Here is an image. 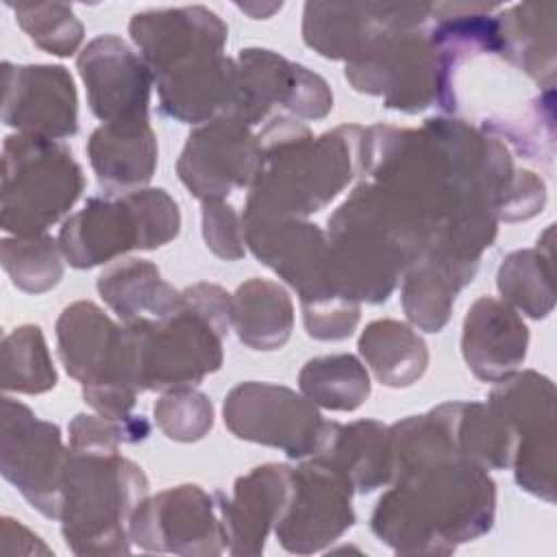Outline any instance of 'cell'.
Listing matches in <instances>:
<instances>
[{"label": "cell", "mask_w": 557, "mask_h": 557, "mask_svg": "<svg viewBox=\"0 0 557 557\" xmlns=\"http://www.w3.org/2000/svg\"><path fill=\"white\" fill-rule=\"evenodd\" d=\"M396 485L379 500L372 531L398 553H453L492 529L494 483L457 446L450 407L392 426Z\"/></svg>", "instance_id": "cell-1"}, {"label": "cell", "mask_w": 557, "mask_h": 557, "mask_svg": "<svg viewBox=\"0 0 557 557\" xmlns=\"http://www.w3.org/2000/svg\"><path fill=\"white\" fill-rule=\"evenodd\" d=\"M359 126L313 137L307 126L272 120L259 135L261 168L244 215L305 218L329 205L359 174Z\"/></svg>", "instance_id": "cell-2"}, {"label": "cell", "mask_w": 557, "mask_h": 557, "mask_svg": "<svg viewBox=\"0 0 557 557\" xmlns=\"http://www.w3.org/2000/svg\"><path fill=\"white\" fill-rule=\"evenodd\" d=\"M233 322V298L209 283L181 292L165 318L126 322L141 389H176L198 383L222 363V337Z\"/></svg>", "instance_id": "cell-3"}, {"label": "cell", "mask_w": 557, "mask_h": 557, "mask_svg": "<svg viewBox=\"0 0 557 557\" xmlns=\"http://www.w3.org/2000/svg\"><path fill=\"white\" fill-rule=\"evenodd\" d=\"M148 492L139 466L117 453H74L63 481V537L76 555L128 553V524Z\"/></svg>", "instance_id": "cell-4"}, {"label": "cell", "mask_w": 557, "mask_h": 557, "mask_svg": "<svg viewBox=\"0 0 557 557\" xmlns=\"http://www.w3.org/2000/svg\"><path fill=\"white\" fill-rule=\"evenodd\" d=\"M59 355L70 376L83 383L85 400L113 420H131L137 381L135 346L128 326H117L94 302L65 307L57 322Z\"/></svg>", "instance_id": "cell-5"}, {"label": "cell", "mask_w": 557, "mask_h": 557, "mask_svg": "<svg viewBox=\"0 0 557 557\" xmlns=\"http://www.w3.org/2000/svg\"><path fill=\"white\" fill-rule=\"evenodd\" d=\"M176 202L163 189L91 198L65 220L59 246L76 268H91L131 248H157L178 235Z\"/></svg>", "instance_id": "cell-6"}, {"label": "cell", "mask_w": 557, "mask_h": 557, "mask_svg": "<svg viewBox=\"0 0 557 557\" xmlns=\"http://www.w3.org/2000/svg\"><path fill=\"white\" fill-rule=\"evenodd\" d=\"M83 172L54 139L11 135L2 159V228L20 237L41 235L81 196Z\"/></svg>", "instance_id": "cell-7"}, {"label": "cell", "mask_w": 557, "mask_h": 557, "mask_svg": "<svg viewBox=\"0 0 557 557\" xmlns=\"http://www.w3.org/2000/svg\"><path fill=\"white\" fill-rule=\"evenodd\" d=\"M224 422L237 437L281 448L289 457L320 455L335 429L307 396L255 381L228 392Z\"/></svg>", "instance_id": "cell-8"}, {"label": "cell", "mask_w": 557, "mask_h": 557, "mask_svg": "<svg viewBox=\"0 0 557 557\" xmlns=\"http://www.w3.org/2000/svg\"><path fill=\"white\" fill-rule=\"evenodd\" d=\"M70 450L61 431L39 420L26 405L4 396L0 418V470L24 498L48 518L61 516Z\"/></svg>", "instance_id": "cell-9"}, {"label": "cell", "mask_w": 557, "mask_h": 557, "mask_svg": "<svg viewBox=\"0 0 557 557\" xmlns=\"http://www.w3.org/2000/svg\"><path fill=\"white\" fill-rule=\"evenodd\" d=\"M346 78L357 91L376 94L407 113L422 111L440 96V57L431 30L409 28L389 35L368 54L348 61Z\"/></svg>", "instance_id": "cell-10"}, {"label": "cell", "mask_w": 557, "mask_h": 557, "mask_svg": "<svg viewBox=\"0 0 557 557\" xmlns=\"http://www.w3.org/2000/svg\"><path fill=\"white\" fill-rule=\"evenodd\" d=\"M128 537L146 550L181 555H218L228 546L220 500L198 485H178L141 500L135 509Z\"/></svg>", "instance_id": "cell-11"}, {"label": "cell", "mask_w": 557, "mask_h": 557, "mask_svg": "<svg viewBox=\"0 0 557 557\" xmlns=\"http://www.w3.org/2000/svg\"><path fill=\"white\" fill-rule=\"evenodd\" d=\"M553 383L537 372L507 376L487 405L516 431V479L527 492L553 500Z\"/></svg>", "instance_id": "cell-12"}, {"label": "cell", "mask_w": 557, "mask_h": 557, "mask_svg": "<svg viewBox=\"0 0 557 557\" xmlns=\"http://www.w3.org/2000/svg\"><path fill=\"white\" fill-rule=\"evenodd\" d=\"M176 168L196 198L220 200L233 187L255 183L261 168V144L246 122L222 115L189 135Z\"/></svg>", "instance_id": "cell-13"}, {"label": "cell", "mask_w": 557, "mask_h": 557, "mask_svg": "<svg viewBox=\"0 0 557 557\" xmlns=\"http://www.w3.org/2000/svg\"><path fill=\"white\" fill-rule=\"evenodd\" d=\"M352 485L329 461L313 457L294 470L292 500L276 524L281 544L292 553H313L352 527Z\"/></svg>", "instance_id": "cell-14"}, {"label": "cell", "mask_w": 557, "mask_h": 557, "mask_svg": "<svg viewBox=\"0 0 557 557\" xmlns=\"http://www.w3.org/2000/svg\"><path fill=\"white\" fill-rule=\"evenodd\" d=\"M431 4H324L305 7V41L329 59H359L389 35L420 28Z\"/></svg>", "instance_id": "cell-15"}, {"label": "cell", "mask_w": 557, "mask_h": 557, "mask_svg": "<svg viewBox=\"0 0 557 557\" xmlns=\"http://www.w3.org/2000/svg\"><path fill=\"white\" fill-rule=\"evenodd\" d=\"M237 74L239 87L233 115L248 126L259 124L274 104L309 120L324 117L333 109L329 85L318 74L270 50H242Z\"/></svg>", "instance_id": "cell-16"}, {"label": "cell", "mask_w": 557, "mask_h": 557, "mask_svg": "<svg viewBox=\"0 0 557 557\" xmlns=\"http://www.w3.org/2000/svg\"><path fill=\"white\" fill-rule=\"evenodd\" d=\"M2 120L24 135L61 139L74 135L76 89L61 65H2Z\"/></svg>", "instance_id": "cell-17"}, {"label": "cell", "mask_w": 557, "mask_h": 557, "mask_svg": "<svg viewBox=\"0 0 557 557\" xmlns=\"http://www.w3.org/2000/svg\"><path fill=\"white\" fill-rule=\"evenodd\" d=\"M91 111L102 122L146 120L152 72L120 37L102 35L78 57Z\"/></svg>", "instance_id": "cell-18"}, {"label": "cell", "mask_w": 557, "mask_h": 557, "mask_svg": "<svg viewBox=\"0 0 557 557\" xmlns=\"http://www.w3.org/2000/svg\"><path fill=\"white\" fill-rule=\"evenodd\" d=\"M131 35L154 76L191 59L220 54L226 41L222 20L202 7L139 13L131 20Z\"/></svg>", "instance_id": "cell-19"}, {"label": "cell", "mask_w": 557, "mask_h": 557, "mask_svg": "<svg viewBox=\"0 0 557 557\" xmlns=\"http://www.w3.org/2000/svg\"><path fill=\"white\" fill-rule=\"evenodd\" d=\"M294 490V470L278 463L255 468L237 479L233 498H220V511L233 555H259L268 531L283 518Z\"/></svg>", "instance_id": "cell-20"}, {"label": "cell", "mask_w": 557, "mask_h": 557, "mask_svg": "<svg viewBox=\"0 0 557 557\" xmlns=\"http://www.w3.org/2000/svg\"><path fill=\"white\" fill-rule=\"evenodd\" d=\"M161 109L181 122H211L233 115L237 107L239 74L222 54L191 59L157 76Z\"/></svg>", "instance_id": "cell-21"}, {"label": "cell", "mask_w": 557, "mask_h": 557, "mask_svg": "<svg viewBox=\"0 0 557 557\" xmlns=\"http://www.w3.org/2000/svg\"><path fill=\"white\" fill-rule=\"evenodd\" d=\"M529 333L522 318L505 302L479 298L463 322V357L483 381L507 379L527 355Z\"/></svg>", "instance_id": "cell-22"}, {"label": "cell", "mask_w": 557, "mask_h": 557, "mask_svg": "<svg viewBox=\"0 0 557 557\" xmlns=\"http://www.w3.org/2000/svg\"><path fill=\"white\" fill-rule=\"evenodd\" d=\"M87 152L98 181L107 187L144 185L157 165V141L148 117L102 124L94 131Z\"/></svg>", "instance_id": "cell-23"}, {"label": "cell", "mask_w": 557, "mask_h": 557, "mask_svg": "<svg viewBox=\"0 0 557 557\" xmlns=\"http://www.w3.org/2000/svg\"><path fill=\"white\" fill-rule=\"evenodd\" d=\"M320 457L335 466L357 492H372L394 476L392 429L374 420L352 422L335 429Z\"/></svg>", "instance_id": "cell-24"}, {"label": "cell", "mask_w": 557, "mask_h": 557, "mask_svg": "<svg viewBox=\"0 0 557 557\" xmlns=\"http://www.w3.org/2000/svg\"><path fill=\"white\" fill-rule=\"evenodd\" d=\"M474 263H463L440 252H422L409 263L403 285V307L407 318L422 331L437 333L455 302V294L472 281Z\"/></svg>", "instance_id": "cell-25"}, {"label": "cell", "mask_w": 557, "mask_h": 557, "mask_svg": "<svg viewBox=\"0 0 557 557\" xmlns=\"http://www.w3.org/2000/svg\"><path fill=\"white\" fill-rule=\"evenodd\" d=\"M98 292L124 320L165 318L181 302V292L168 285L159 270L144 259H126L111 265L98 278Z\"/></svg>", "instance_id": "cell-26"}, {"label": "cell", "mask_w": 557, "mask_h": 557, "mask_svg": "<svg viewBox=\"0 0 557 557\" xmlns=\"http://www.w3.org/2000/svg\"><path fill=\"white\" fill-rule=\"evenodd\" d=\"M233 324L246 346L255 350L281 348L294 326L292 300L278 283L252 278L233 296Z\"/></svg>", "instance_id": "cell-27"}, {"label": "cell", "mask_w": 557, "mask_h": 557, "mask_svg": "<svg viewBox=\"0 0 557 557\" xmlns=\"http://www.w3.org/2000/svg\"><path fill=\"white\" fill-rule=\"evenodd\" d=\"M359 350L376 379L389 387L416 383L429 363L424 339L396 320L372 322L359 339Z\"/></svg>", "instance_id": "cell-28"}, {"label": "cell", "mask_w": 557, "mask_h": 557, "mask_svg": "<svg viewBox=\"0 0 557 557\" xmlns=\"http://www.w3.org/2000/svg\"><path fill=\"white\" fill-rule=\"evenodd\" d=\"M302 394L324 409L352 411L370 396V376L352 355L318 357L305 363L298 376Z\"/></svg>", "instance_id": "cell-29"}, {"label": "cell", "mask_w": 557, "mask_h": 557, "mask_svg": "<svg viewBox=\"0 0 557 557\" xmlns=\"http://www.w3.org/2000/svg\"><path fill=\"white\" fill-rule=\"evenodd\" d=\"M57 383L46 339L39 326L24 324L2 339V387L7 392L39 394Z\"/></svg>", "instance_id": "cell-30"}, {"label": "cell", "mask_w": 557, "mask_h": 557, "mask_svg": "<svg viewBox=\"0 0 557 557\" xmlns=\"http://www.w3.org/2000/svg\"><path fill=\"white\" fill-rule=\"evenodd\" d=\"M498 289L503 298L518 305L531 318L548 315L553 309L550 255L540 250L509 255L498 270Z\"/></svg>", "instance_id": "cell-31"}, {"label": "cell", "mask_w": 557, "mask_h": 557, "mask_svg": "<svg viewBox=\"0 0 557 557\" xmlns=\"http://www.w3.org/2000/svg\"><path fill=\"white\" fill-rule=\"evenodd\" d=\"M61 252V246L48 235H15L2 242V265L15 287L41 294L63 276Z\"/></svg>", "instance_id": "cell-32"}, {"label": "cell", "mask_w": 557, "mask_h": 557, "mask_svg": "<svg viewBox=\"0 0 557 557\" xmlns=\"http://www.w3.org/2000/svg\"><path fill=\"white\" fill-rule=\"evenodd\" d=\"M15 11L17 24L28 37L50 54L67 57L83 39V24L74 11L61 2H37V4H9Z\"/></svg>", "instance_id": "cell-33"}, {"label": "cell", "mask_w": 557, "mask_h": 557, "mask_svg": "<svg viewBox=\"0 0 557 557\" xmlns=\"http://www.w3.org/2000/svg\"><path fill=\"white\" fill-rule=\"evenodd\" d=\"M159 429L176 442H196L213 424V407L209 398L189 387H176L154 405Z\"/></svg>", "instance_id": "cell-34"}, {"label": "cell", "mask_w": 557, "mask_h": 557, "mask_svg": "<svg viewBox=\"0 0 557 557\" xmlns=\"http://www.w3.org/2000/svg\"><path fill=\"white\" fill-rule=\"evenodd\" d=\"M202 233L207 246L222 259L244 257V220L231 205L220 200L205 202Z\"/></svg>", "instance_id": "cell-35"}]
</instances>
